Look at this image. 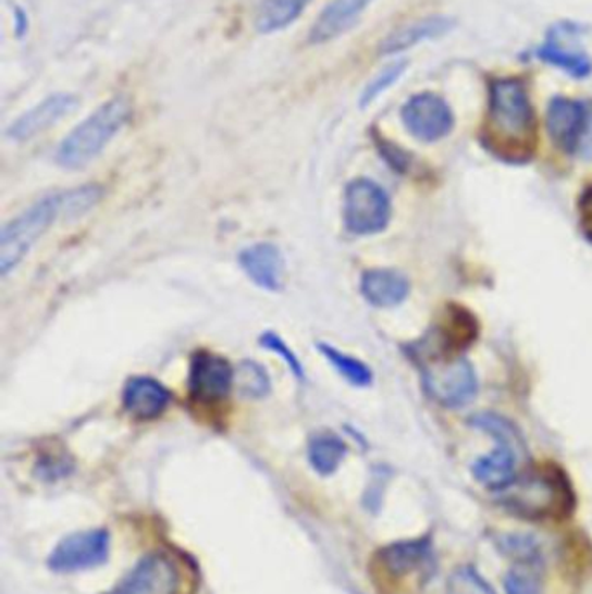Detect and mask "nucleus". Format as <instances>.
Returning a JSON list of instances; mask_svg holds the SVG:
<instances>
[{
	"label": "nucleus",
	"instance_id": "39448f33",
	"mask_svg": "<svg viewBox=\"0 0 592 594\" xmlns=\"http://www.w3.org/2000/svg\"><path fill=\"white\" fill-rule=\"evenodd\" d=\"M63 214V194L44 197L30 209L5 224L0 235V272L8 275L22 263L35 242Z\"/></svg>",
	"mask_w": 592,
	"mask_h": 594
},
{
	"label": "nucleus",
	"instance_id": "b1692460",
	"mask_svg": "<svg viewBox=\"0 0 592 594\" xmlns=\"http://www.w3.org/2000/svg\"><path fill=\"white\" fill-rule=\"evenodd\" d=\"M408 69L407 60H398L391 65L384 66L375 77L367 84L366 89L360 96V107L367 108L372 104L379 96L384 95L387 89L395 86L399 78L404 77L405 72Z\"/></svg>",
	"mask_w": 592,
	"mask_h": 594
},
{
	"label": "nucleus",
	"instance_id": "f03ea898",
	"mask_svg": "<svg viewBox=\"0 0 592 594\" xmlns=\"http://www.w3.org/2000/svg\"><path fill=\"white\" fill-rule=\"evenodd\" d=\"M506 509L527 520L565 517L574 508V494L567 480L553 468H541L516 479L501 491Z\"/></svg>",
	"mask_w": 592,
	"mask_h": 594
},
{
	"label": "nucleus",
	"instance_id": "412c9836",
	"mask_svg": "<svg viewBox=\"0 0 592 594\" xmlns=\"http://www.w3.org/2000/svg\"><path fill=\"white\" fill-rule=\"evenodd\" d=\"M313 0H262L256 9L254 26L262 35L276 34L303 16Z\"/></svg>",
	"mask_w": 592,
	"mask_h": 594
},
{
	"label": "nucleus",
	"instance_id": "ddd939ff",
	"mask_svg": "<svg viewBox=\"0 0 592 594\" xmlns=\"http://www.w3.org/2000/svg\"><path fill=\"white\" fill-rule=\"evenodd\" d=\"M235 383L233 367L214 354H197L189 367V389L202 401H218L226 398Z\"/></svg>",
	"mask_w": 592,
	"mask_h": 594
},
{
	"label": "nucleus",
	"instance_id": "7ed1b4c3",
	"mask_svg": "<svg viewBox=\"0 0 592 594\" xmlns=\"http://www.w3.org/2000/svg\"><path fill=\"white\" fill-rule=\"evenodd\" d=\"M131 115L133 103L127 96L108 99L63 139L58 148V164L65 169H81L89 164L130 122Z\"/></svg>",
	"mask_w": 592,
	"mask_h": 594
},
{
	"label": "nucleus",
	"instance_id": "f257e3e1",
	"mask_svg": "<svg viewBox=\"0 0 592 594\" xmlns=\"http://www.w3.org/2000/svg\"><path fill=\"white\" fill-rule=\"evenodd\" d=\"M486 141L507 157L532 151L536 116L527 83L521 77H498L489 84Z\"/></svg>",
	"mask_w": 592,
	"mask_h": 594
},
{
	"label": "nucleus",
	"instance_id": "0eeeda50",
	"mask_svg": "<svg viewBox=\"0 0 592 594\" xmlns=\"http://www.w3.org/2000/svg\"><path fill=\"white\" fill-rule=\"evenodd\" d=\"M391 202L386 191L370 180L349 183L344 202V223L355 235H373L386 228Z\"/></svg>",
	"mask_w": 592,
	"mask_h": 594
},
{
	"label": "nucleus",
	"instance_id": "5701e85b",
	"mask_svg": "<svg viewBox=\"0 0 592 594\" xmlns=\"http://www.w3.org/2000/svg\"><path fill=\"white\" fill-rule=\"evenodd\" d=\"M318 349L334 366L335 371L340 372L344 380L348 381L353 386L363 388V386H369L372 383V371L357 358L343 354L334 346L318 345Z\"/></svg>",
	"mask_w": 592,
	"mask_h": 594
},
{
	"label": "nucleus",
	"instance_id": "aec40b11",
	"mask_svg": "<svg viewBox=\"0 0 592 594\" xmlns=\"http://www.w3.org/2000/svg\"><path fill=\"white\" fill-rule=\"evenodd\" d=\"M430 558V541L425 539L391 544L379 553L382 569L393 578H404L407 573L419 570V567H425Z\"/></svg>",
	"mask_w": 592,
	"mask_h": 594
},
{
	"label": "nucleus",
	"instance_id": "cd10ccee",
	"mask_svg": "<svg viewBox=\"0 0 592 594\" xmlns=\"http://www.w3.org/2000/svg\"><path fill=\"white\" fill-rule=\"evenodd\" d=\"M101 190L98 186L87 185L63 194V214L81 215L98 203Z\"/></svg>",
	"mask_w": 592,
	"mask_h": 594
},
{
	"label": "nucleus",
	"instance_id": "4be33fe9",
	"mask_svg": "<svg viewBox=\"0 0 592 594\" xmlns=\"http://www.w3.org/2000/svg\"><path fill=\"white\" fill-rule=\"evenodd\" d=\"M308 457L317 473L332 474L346 457V445L334 435L314 436L309 442Z\"/></svg>",
	"mask_w": 592,
	"mask_h": 594
},
{
	"label": "nucleus",
	"instance_id": "6ab92c4d",
	"mask_svg": "<svg viewBox=\"0 0 592 594\" xmlns=\"http://www.w3.org/2000/svg\"><path fill=\"white\" fill-rule=\"evenodd\" d=\"M360 289L370 305L393 308L407 299L410 284L396 270H369L361 276Z\"/></svg>",
	"mask_w": 592,
	"mask_h": 594
},
{
	"label": "nucleus",
	"instance_id": "c85d7f7f",
	"mask_svg": "<svg viewBox=\"0 0 592 594\" xmlns=\"http://www.w3.org/2000/svg\"><path fill=\"white\" fill-rule=\"evenodd\" d=\"M261 346L262 348L275 351L276 355H280V357L284 358L285 363L291 367V371H293L294 374L297 375V378H303V374H305V372H303V367H300L299 360H297V357L296 355H294L293 349L288 348V346L285 345L282 337L276 336V334H273V332H267L264 336H261Z\"/></svg>",
	"mask_w": 592,
	"mask_h": 594
},
{
	"label": "nucleus",
	"instance_id": "423d86ee",
	"mask_svg": "<svg viewBox=\"0 0 592 594\" xmlns=\"http://www.w3.org/2000/svg\"><path fill=\"white\" fill-rule=\"evenodd\" d=\"M422 380L428 395L448 409H460L477 398V372L466 358H442L430 363Z\"/></svg>",
	"mask_w": 592,
	"mask_h": 594
},
{
	"label": "nucleus",
	"instance_id": "1a4fd4ad",
	"mask_svg": "<svg viewBox=\"0 0 592 594\" xmlns=\"http://www.w3.org/2000/svg\"><path fill=\"white\" fill-rule=\"evenodd\" d=\"M402 121L408 133L422 143L446 138L455 124L451 104L434 92H419L408 99L402 108Z\"/></svg>",
	"mask_w": 592,
	"mask_h": 594
},
{
	"label": "nucleus",
	"instance_id": "393cba45",
	"mask_svg": "<svg viewBox=\"0 0 592 594\" xmlns=\"http://www.w3.org/2000/svg\"><path fill=\"white\" fill-rule=\"evenodd\" d=\"M446 594H497L485 579L472 567H459L455 569L448 584H446Z\"/></svg>",
	"mask_w": 592,
	"mask_h": 594
},
{
	"label": "nucleus",
	"instance_id": "7c9ffc66",
	"mask_svg": "<svg viewBox=\"0 0 592 594\" xmlns=\"http://www.w3.org/2000/svg\"><path fill=\"white\" fill-rule=\"evenodd\" d=\"M591 197H592V195H591Z\"/></svg>",
	"mask_w": 592,
	"mask_h": 594
},
{
	"label": "nucleus",
	"instance_id": "bb28decb",
	"mask_svg": "<svg viewBox=\"0 0 592 594\" xmlns=\"http://www.w3.org/2000/svg\"><path fill=\"white\" fill-rule=\"evenodd\" d=\"M504 590L506 594H545L541 579L528 569L527 564H519L506 573Z\"/></svg>",
	"mask_w": 592,
	"mask_h": 594
},
{
	"label": "nucleus",
	"instance_id": "f3484780",
	"mask_svg": "<svg viewBox=\"0 0 592 594\" xmlns=\"http://www.w3.org/2000/svg\"><path fill=\"white\" fill-rule=\"evenodd\" d=\"M454 25L452 17L433 14V16L421 17L416 22L398 26L382 39L379 54L381 57L399 54V52L416 48L417 44L424 42V40L440 39L443 35L448 34Z\"/></svg>",
	"mask_w": 592,
	"mask_h": 594
},
{
	"label": "nucleus",
	"instance_id": "9b49d317",
	"mask_svg": "<svg viewBox=\"0 0 592 594\" xmlns=\"http://www.w3.org/2000/svg\"><path fill=\"white\" fill-rule=\"evenodd\" d=\"M580 32L579 26L571 23L551 26L547 39L536 49L535 57L570 77L588 78L592 74V60L579 46Z\"/></svg>",
	"mask_w": 592,
	"mask_h": 594
},
{
	"label": "nucleus",
	"instance_id": "4468645a",
	"mask_svg": "<svg viewBox=\"0 0 592 594\" xmlns=\"http://www.w3.org/2000/svg\"><path fill=\"white\" fill-rule=\"evenodd\" d=\"M78 99L74 95L58 92V95L48 96L40 101L37 107L23 113L16 122L8 129V136L14 141H26V139L39 136L44 131L60 122L63 116L74 112L77 108Z\"/></svg>",
	"mask_w": 592,
	"mask_h": 594
},
{
	"label": "nucleus",
	"instance_id": "a211bd4d",
	"mask_svg": "<svg viewBox=\"0 0 592 594\" xmlns=\"http://www.w3.org/2000/svg\"><path fill=\"white\" fill-rule=\"evenodd\" d=\"M171 393L151 378H134L124 389V407L139 421L159 418L168 409Z\"/></svg>",
	"mask_w": 592,
	"mask_h": 594
},
{
	"label": "nucleus",
	"instance_id": "dca6fc26",
	"mask_svg": "<svg viewBox=\"0 0 592 594\" xmlns=\"http://www.w3.org/2000/svg\"><path fill=\"white\" fill-rule=\"evenodd\" d=\"M373 0H331L309 30V44H326L357 25L361 14Z\"/></svg>",
	"mask_w": 592,
	"mask_h": 594
},
{
	"label": "nucleus",
	"instance_id": "6e6552de",
	"mask_svg": "<svg viewBox=\"0 0 592 594\" xmlns=\"http://www.w3.org/2000/svg\"><path fill=\"white\" fill-rule=\"evenodd\" d=\"M181 569L169 553L155 552L143 556L113 594H180Z\"/></svg>",
	"mask_w": 592,
	"mask_h": 594
},
{
	"label": "nucleus",
	"instance_id": "20e7f679",
	"mask_svg": "<svg viewBox=\"0 0 592 594\" xmlns=\"http://www.w3.org/2000/svg\"><path fill=\"white\" fill-rule=\"evenodd\" d=\"M472 426L485 431L497 442V447L472 465V477L490 491L501 492L518 479V453L521 438L511 422L495 413H478Z\"/></svg>",
	"mask_w": 592,
	"mask_h": 594
},
{
	"label": "nucleus",
	"instance_id": "9d476101",
	"mask_svg": "<svg viewBox=\"0 0 592 594\" xmlns=\"http://www.w3.org/2000/svg\"><path fill=\"white\" fill-rule=\"evenodd\" d=\"M110 535L107 530L95 529L69 535L49 556V567L57 572H77L92 569L108 560Z\"/></svg>",
	"mask_w": 592,
	"mask_h": 594
},
{
	"label": "nucleus",
	"instance_id": "c756f323",
	"mask_svg": "<svg viewBox=\"0 0 592 594\" xmlns=\"http://www.w3.org/2000/svg\"><path fill=\"white\" fill-rule=\"evenodd\" d=\"M13 17H14V35L17 39H23L28 30H30V20H28V14H26L25 9L22 5H14L13 8Z\"/></svg>",
	"mask_w": 592,
	"mask_h": 594
},
{
	"label": "nucleus",
	"instance_id": "a878e982",
	"mask_svg": "<svg viewBox=\"0 0 592 594\" xmlns=\"http://www.w3.org/2000/svg\"><path fill=\"white\" fill-rule=\"evenodd\" d=\"M235 383L244 395L264 396L270 392V378L256 362H244L235 372Z\"/></svg>",
	"mask_w": 592,
	"mask_h": 594
},
{
	"label": "nucleus",
	"instance_id": "2eb2a0df",
	"mask_svg": "<svg viewBox=\"0 0 592 594\" xmlns=\"http://www.w3.org/2000/svg\"><path fill=\"white\" fill-rule=\"evenodd\" d=\"M238 261L250 281L261 289L276 293L284 287L285 261L282 250L275 244L270 242L254 244L242 250Z\"/></svg>",
	"mask_w": 592,
	"mask_h": 594
},
{
	"label": "nucleus",
	"instance_id": "f8f14e48",
	"mask_svg": "<svg viewBox=\"0 0 592 594\" xmlns=\"http://www.w3.org/2000/svg\"><path fill=\"white\" fill-rule=\"evenodd\" d=\"M589 110L582 101L556 96L547 107V133L565 151H579L588 129Z\"/></svg>",
	"mask_w": 592,
	"mask_h": 594
}]
</instances>
